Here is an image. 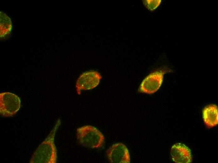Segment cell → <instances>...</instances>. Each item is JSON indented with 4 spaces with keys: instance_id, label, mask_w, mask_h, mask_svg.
<instances>
[{
    "instance_id": "9c48e42d",
    "label": "cell",
    "mask_w": 218,
    "mask_h": 163,
    "mask_svg": "<svg viewBox=\"0 0 218 163\" xmlns=\"http://www.w3.org/2000/svg\"><path fill=\"white\" fill-rule=\"evenodd\" d=\"M0 39H7L11 34L12 29V23L10 18L6 14L0 12Z\"/></svg>"
},
{
    "instance_id": "8992f818",
    "label": "cell",
    "mask_w": 218,
    "mask_h": 163,
    "mask_svg": "<svg viewBox=\"0 0 218 163\" xmlns=\"http://www.w3.org/2000/svg\"><path fill=\"white\" fill-rule=\"evenodd\" d=\"M106 153L110 163H130V156L128 149L122 143L113 144L106 150Z\"/></svg>"
},
{
    "instance_id": "52a82bcc",
    "label": "cell",
    "mask_w": 218,
    "mask_h": 163,
    "mask_svg": "<svg viewBox=\"0 0 218 163\" xmlns=\"http://www.w3.org/2000/svg\"><path fill=\"white\" fill-rule=\"evenodd\" d=\"M173 160L178 163H190L192 155L190 149L183 144L177 143L174 145L171 150Z\"/></svg>"
},
{
    "instance_id": "277c9868",
    "label": "cell",
    "mask_w": 218,
    "mask_h": 163,
    "mask_svg": "<svg viewBox=\"0 0 218 163\" xmlns=\"http://www.w3.org/2000/svg\"><path fill=\"white\" fill-rule=\"evenodd\" d=\"M168 71L159 70L149 74L141 83L138 88V92L148 94H152L156 92L160 87L164 75Z\"/></svg>"
},
{
    "instance_id": "6da1fadb",
    "label": "cell",
    "mask_w": 218,
    "mask_h": 163,
    "mask_svg": "<svg viewBox=\"0 0 218 163\" xmlns=\"http://www.w3.org/2000/svg\"><path fill=\"white\" fill-rule=\"evenodd\" d=\"M61 123L58 119L44 140L40 145L32 156L30 163H56L57 151L54 143L55 134Z\"/></svg>"
},
{
    "instance_id": "5b68a950",
    "label": "cell",
    "mask_w": 218,
    "mask_h": 163,
    "mask_svg": "<svg viewBox=\"0 0 218 163\" xmlns=\"http://www.w3.org/2000/svg\"><path fill=\"white\" fill-rule=\"evenodd\" d=\"M102 76L96 71H86L81 74L78 78L76 88L77 94L80 95L81 91L92 89L99 84Z\"/></svg>"
},
{
    "instance_id": "ba28073f",
    "label": "cell",
    "mask_w": 218,
    "mask_h": 163,
    "mask_svg": "<svg viewBox=\"0 0 218 163\" xmlns=\"http://www.w3.org/2000/svg\"><path fill=\"white\" fill-rule=\"evenodd\" d=\"M203 118L208 128L216 126L218 123V109L215 104H210L205 106L202 111Z\"/></svg>"
},
{
    "instance_id": "30bf717a",
    "label": "cell",
    "mask_w": 218,
    "mask_h": 163,
    "mask_svg": "<svg viewBox=\"0 0 218 163\" xmlns=\"http://www.w3.org/2000/svg\"><path fill=\"white\" fill-rule=\"evenodd\" d=\"M143 2L147 8L151 11H153L159 6L161 2V0H143Z\"/></svg>"
},
{
    "instance_id": "3957f363",
    "label": "cell",
    "mask_w": 218,
    "mask_h": 163,
    "mask_svg": "<svg viewBox=\"0 0 218 163\" xmlns=\"http://www.w3.org/2000/svg\"><path fill=\"white\" fill-rule=\"evenodd\" d=\"M20 97L9 92L0 93V113L4 117H9L15 115L21 108Z\"/></svg>"
},
{
    "instance_id": "7a4b0ae2",
    "label": "cell",
    "mask_w": 218,
    "mask_h": 163,
    "mask_svg": "<svg viewBox=\"0 0 218 163\" xmlns=\"http://www.w3.org/2000/svg\"><path fill=\"white\" fill-rule=\"evenodd\" d=\"M77 139L79 144L86 147L96 149L102 147L105 138L101 132L94 126L88 125L76 130Z\"/></svg>"
}]
</instances>
